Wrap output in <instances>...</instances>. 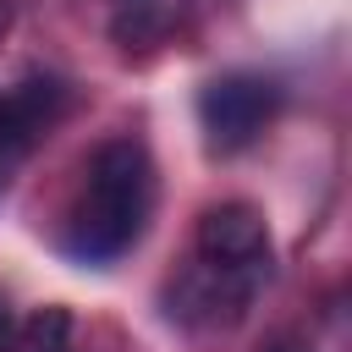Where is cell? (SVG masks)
I'll return each mask as SVG.
<instances>
[{
	"mask_svg": "<svg viewBox=\"0 0 352 352\" xmlns=\"http://www.w3.org/2000/svg\"><path fill=\"white\" fill-rule=\"evenodd\" d=\"M154 214V160L138 138H110L94 148L82 187L66 214V253L82 264H116L138 248Z\"/></svg>",
	"mask_w": 352,
	"mask_h": 352,
	"instance_id": "cell-1",
	"label": "cell"
},
{
	"mask_svg": "<svg viewBox=\"0 0 352 352\" xmlns=\"http://www.w3.org/2000/svg\"><path fill=\"white\" fill-rule=\"evenodd\" d=\"M280 110V88L258 72H226L214 82H204L198 94V126L209 154H236L248 148Z\"/></svg>",
	"mask_w": 352,
	"mask_h": 352,
	"instance_id": "cell-2",
	"label": "cell"
},
{
	"mask_svg": "<svg viewBox=\"0 0 352 352\" xmlns=\"http://www.w3.org/2000/svg\"><path fill=\"white\" fill-rule=\"evenodd\" d=\"M198 264L214 270V275H231L242 286H264L270 280V231H264V214L242 198L231 204H209L198 214Z\"/></svg>",
	"mask_w": 352,
	"mask_h": 352,
	"instance_id": "cell-3",
	"label": "cell"
},
{
	"mask_svg": "<svg viewBox=\"0 0 352 352\" xmlns=\"http://www.w3.org/2000/svg\"><path fill=\"white\" fill-rule=\"evenodd\" d=\"M66 110H72V82L50 77V72L22 77L16 88L0 94V192H6L11 170L66 121Z\"/></svg>",
	"mask_w": 352,
	"mask_h": 352,
	"instance_id": "cell-4",
	"label": "cell"
},
{
	"mask_svg": "<svg viewBox=\"0 0 352 352\" xmlns=\"http://www.w3.org/2000/svg\"><path fill=\"white\" fill-rule=\"evenodd\" d=\"M66 330H72V319H66L60 308H44V314L28 319V330L16 336V346H22V352H72V346H66Z\"/></svg>",
	"mask_w": 352,
	"mask_h": 352,
	"instance_id": "cell-5",
	"label": "cell"
},
{
	"mask_svg": "<svg viewBox=\"0 0 352 352\" xmlns=\"http://www.w3.org/2000/svg\"><path fill=\"white\" fill-rule=\"evenodd\" d=\"M0 352H22V346H16V324H11V314H6V302H0Z\"/></svg>",
	"mask_w": 352,
	"mask_h": 352,
	"instance_id": "cell-6",
	"label": "cell"
},
{
	"mask_svg": "<svg viewBox=\"0 0 352 352\" xmlns=\"http://www.w3.org/2000/svg\"><path fill=\"white\" fill-rule=\"evenodd\" d=\"M6 33H11V6L0 0V38H6Z\"/></svg>",
	"mask_w": 352,
	"mask_h": 352,
	"instance_id": "cell-7",
	"label": "cell"
}]
</instances>
